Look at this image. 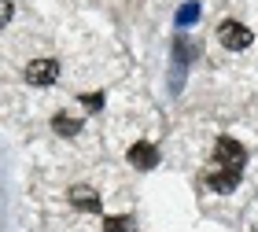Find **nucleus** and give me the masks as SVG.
Instances as JSON below:
<instances>
[{"instance_id": "7", "label": "nucleus", "mask_w": 258, "mask_h": 232, "mask_svg": "<svg viewBox=\"0 0 258 232\" xmlns=\"http://www.w3.org/2000/svg\"><path fill=\"white\" fill-rule=\"evenodd\" d=\"M52 129L59 133V136H74L78 129H81V118H74V114H67V111H59L52 118Z\"/></svg>"}, {"instance_id": "8", "label": "nucleus", "mask_w": 258, "mask_h": 232, "mask_svg": "<svg viewBox=\"0 0 258 232\" xmlns=\"http://www.w3.org/2000/svg\"><path fill=\"white\" fill-rule=\"evenodd\" d=\"M103 232H133V221H129L125 214H118V217H107V221H103Z\"/></svg>"}, {"instance_id": "6", "label": "nucleus", "mask_w": 258, "mask_h": 232, "mask_svg": "<svg viewBox=\"0 0 258 232\" xmlns=\"http://www.w3.org/2000/svg\"><path fill=\"white\" fill-rule=\"evenodd\" d=\"M70 206H78V210H100V195L89 184H74L70 188Z\"/></svg>"}, {"instance_id": "1", "label": "nucleus", "mask_w": 258, "mask_h": 232, "mask_svg": "<svg viewBox=\"0 0 258 232\" xmlns=\"http://www.w3.org/2000/svg\"><path fill=\"white\" fill-rule=\"evenodd\" d=\"M55 78H59V63H55V59H33L26 66V81H30V85H37V89L52 85Z\"/></svg>"}, {"instance_id": "9", "label": "nucleus", "mask_w": 258, "mask_h": 232, "mask_svg": "<svg viewBox=\"0 0 258 232\" xmlns=\"http://www.w3.org/2000/svg\"><path fill=\"white\" fill-rule=\"evenodd\" d=\"M196 19H199V8L196 4H188V8L177 11V26H188V22H196Z\"/></svg>"}, {"instance_id": "11", "label": "nucleus", "mask_w": 258, "mask_h": 232, "mask_svg": "<svg viewBox=\"0 0 258 232\" xmlns=\"http://www.w3.org/2000/svg\"><path fill=\"white\" fill-rule=\"evenodd\" d=\"M8 22H11V4H8V0H0V30H4Z\"/></svg>"}, {"instance_id": "2", "label": "nucleus", "mask_w": 258, "mask_h": 232, "mask_svg": "<svg viewBox=\"0 0 258 232\" xmlns=\"http://www.w3.org/2000/svg\"><path fill=\"white\" fill-rule=\"evenodd\" d=\"M221 44H225L229 52H240V48H247V44H251V30L243 26V22L229 19L225 26H221Z\"/></svg>"}, {"instance_id": "10", "label": "nucleus", "mask_w": 258, "mask_h": 232, "mask_svg": "<svg viewBox=\"0 0 258 232\" xmlns=\"http://www.w3.org/2000/svg\"><path fill=\"white\" fill-rule=\"evenodd\" d=\"M81 107H85V111H100L103 96H100V92H89V96H81Z\"/></svg>"}, {"instance_id": "12", "label": "nucleus", "mask_w": 258, "mask_h": 232, "mask_svg": "<svg viewBox=\"0 0 258 232\" xmlns=\"http://www.w3.org/2000/svg\"><path fill=\"white\" fill-rule=\"evenodd\" d=\"M196 48H192V44H184V41H177V59L181 63H188V55H192Z\"/></svg>"}, {"instance_id": "4", "label": "nucleus", "mask_w": 258, "mask_h": 232, "mask_svg": "<svg viewBox=\"0 0 258 232\" xmlns=\"http://www.w3.org/2000/svg\"><path fill=\"white\" fill-rule=\"evenodd\" d=\"M207 184H210L214 192H232V188L240 184V166H221V170H214V173L207 177Z\"/></svg>"}, {"instance_id": "5", "label": "nucleus", "mask_w": 258, "mask_h": 232, "mask_svg": "<svg viewBox=\"0 0 258 232\" xmlns=\"http://www.w3.org/2000/svg\"><path fill=\"white\" fill-rule=\"evenodd\" d=\"M214 155H218L221 166H240L243 162V147L232 140V136H221V140L214 144Z\"/></svg>"}, {"instance_id": "3", "label": "nucleus", "mask_w": 258, "mask_h": 232, "mask_svg": "<svg viewBox=\"0 0 258 232\" xmlns=\"http://www.w3.org/2000/svg\"><path fill=\"white\" fill-rule=\"evenodd\" d=\"M129 162H133L137 170H155L159 166V147H151L148 140H140L129 147Z\"/></svg>"}]
</instances>
